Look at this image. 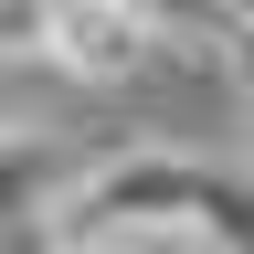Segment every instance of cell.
<instances>
[{
    "instance_id": "7a4b0ae2",
    "label": "cell",
    "mask_w": 254,
    "mask_h": 254,
    "mask_svg": "<svg viewBox=\"0 0 254 254\" xmlns=\"http://www.w3.org/2000/svg\"><path fill=\"white\" fill-rule=\"evenodd\" d=\"M74 190V170L32 138H0V254H53V201Z\"/></svg>"
},
{
    "instance_id": "3957f363",
    "label": "cell",
    "mask_w": 254,
    "mask_h": 254,
    "mask_svg": "<svg viewBox=\"0 0 254 254\" xmlns=\"http://www.w3.org/2000/svg\"><path fill=\"white\" fill-rule=\"evenodd\" d=\"M212 53L233 64V85L254 95V11H212Z\"/></svg>"
},
{
    "instance_id": "5b68a950",
    "label": "cell",
    "mask_w": 254,
    "mask_h": 254,
    "mask_svg": "<svg viewBox=\"0 0 254 254\" xmlns=\"http://www.w3.org/2000/svg\"><path fill=\"white\" fill-rule=\"evenodd\" d=\"M244 254H254V244H244Z\"/></svg>"
},
{
    "instance_id": "277c9868",
    "label": "cell",
    "mask_w": 254,
    "mask_h": 254,
    "mask_svg": "<svg viewBox=\"0 0 254 254\" xmlns=\"http://www.w3.org/2000/svg\"><path fill=\"white\" fill-rule=\"evenodd\" d=\"M0 138H21V64H0Z\"/></svg>"
},
{
    "instance_id": "6da1fadb",
    "label": "cell",
    "mask_w": 254,
    "mask_h": 254,
    "mask_svg": "<svg viewBox=\"0 0 254 254\" xmlns=\"http://www.w3.org/2000/svg\"><path fill=\"white\" fill-rule=\"evenodd\" d=\"M43 53L74 85H127L170 53V11H148V0H64V11H43Z\"/></svg>"
}]
</instances>
